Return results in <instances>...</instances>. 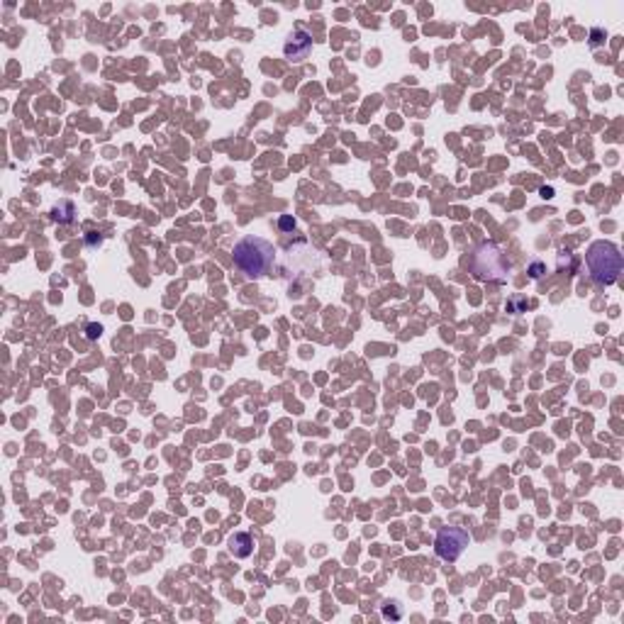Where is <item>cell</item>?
Instances as JSON below:
<instances>
[{
    "instance_id": "obj_1",
    "label": "cell",
    "mask_w": 624,
    "mask_h": 624,
    "mask_svg": "<svg viewBox=\"0 0 624 624\" xmlns=\"http://www.w3.org/2000/svg\"><path fill=\"white\" fill-rule=\"evenodd\" d=\"M235 264L242 273L259 278L266 271L271 269L276 259V247L271 242L261 240V237H244L235 244Z\"/></svg>"
},
{
    "instance_id": "obj_2",
    "label": "cell",
    "mask_w": 624,
    "mask_h": 624,
    "mask_svg": "<svg viewBox=\"0 0 624 624\" xmlns=\"http://www.w3.org/2000/svg\"><path fill=\"white\" fill-rule=\"evenodd\" d=\"M585 261H588V271L593 281H598L602 285L615 283L622 273V254L612 242H593L588 254H585Z\"/></svg>"
},
{
    "instance_id": "obj_3",
    "label": "cell",
    "mask_w": 624,
    "mask_h": 624,
    "mask_svg": "<svg viewBox=\"0 0 624 624\" xmlns=\"http://www.w3.org/2000/svg\"><path fill=\"white\" fill-rule=\"evenodd\" d=\"M469 269L473 273V278L478 281H505L512 271V266L505 259L500 247L495 244H481L471 252L469 257Z\"/></svg>"
},
{
    "instance_id": "obj_4",
    "label": "cell",
    "mask_w": 624,
    "mask_h": 624,
    "mask_svg": "<svg viewBox=\"0 0 624 624\" xmlns=\"http://www.w3.org/2000/svg\"><path fill=\"white\" fill-rule=\"evenodd\" d=\"M471 536L466 529L461 527H444L434 539V553H437L442 561H457L461 553L466 551Z\"/></svg>"
},
{
    "instance_id": "obj_5",
    "label": "cell",
    "mask_w": 624,
    "mask_h": 624,
    "mask_svg": "<svg viewBox=\"0 0 624 624\" xmlns=\"http://www.w3.org/2000/svg\"><path fill=\"white\" fill-rule=\"evenodd\" d=\"M312 49V37L307 35L305 30H295L293 35L285 40V47H283V54L288 61H302V59H307V54H310Z\"/></svg>"
},
{
    "instance_id": "obj_6",
    "label": "cell",
    "mask_w": 624,
    "mask_h": 624,
    "mask_svg": "<svg viewBox=\"0 0 624 624\" xmlns=\"http://www.w3.org/2000/svg\"><path fill=\"white\" fill-rule=\"evenodd\" d=\"M227 546H230V551L235 553L237 558H247V556H252V551H254V539H252V534H247V531H237V534L230 536Z\"/></svg>"
},
{
    "instance_id": "obj_7",
    "label": "cell",
    "mask_w": 624,
    "mask_h": 624,
    "mask_svg": "<svg viewBox=\"0 0 624 624\" xmlns=\"http://www.w3.org/2000/svg\"><path fill=\"white\" fill-rule=\"evenodd\" d=\"M395 602H385L383 605V617H393V620H400L403 617V610H393Z\"/></svg>"
},
{
    "instance_id": "obj_8",
    "label": "cell",
    "mask_w": 624,
    "mask_h": 624,
    "mask_svg": "<svg viewBox=\"0 0 624 624\" xmlns=\"http://www.w3.org/2000/svg\"><path fill=\"white\" fill-rule=\"evenodd\" d=\"M86 329H88V334H86V336H88V339H98V336L102 334V327H100V324H88V327H86Z\"/></svg>"
},
{
    "instance_id": "obj_9",
    "label": "cell",
    "mask_w": 624,
    "mask_h": 624,
    "mask_svg": "<svg viewBox=\"0 0 624 624\" xmlns=\"http://www.w3.org/2000/svg\"><path fill=\"white\" fill-rule=\"evenodd\" d=\"M290 227H295V220H290L288 215L281 217V230H290Z\"/></svg>"
},
{
    "instance_id": "obj_10",
    "label": "cell",
    "mask_w": 624,
    "mask_h": 624,
    "mask_svg": "<svg viewBox=\"0 0 624 624\" xmlns=\"http://www.w3.org/2000/svg\"><path fill=\"white\" fill-rule=\"evenodd\" d=\"M529 271H531V276H534V278H539L541 271H544V266H541L539 261H534V264H531V269H529Z\"/></svg>"
}]
</instances>
